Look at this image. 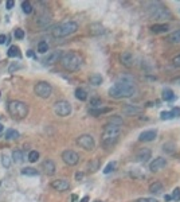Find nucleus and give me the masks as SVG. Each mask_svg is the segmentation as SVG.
<instances>
[{"mask_svg": "<svg viewBox=\"0 0 180 202\" xmlns=\"http://www.w3.org/2000/svg\"><path fill=\"white\" fill-rule=\"evenodd\" d=\"M136 92H137V88L135 85L133 77L128 74H122L117 78L116 84L109 89V96L116 100H120V99L132 97Z\"/></svg>", "mask_w": 180, "mask_h": 202, "instance_id": "f257e3e1", "label": "nucleus"}, {"mask_svg": "<svg viewBox=\"0 0 180 202\" xmlns=\"http://www.w3.org/2000/svg\"><path fill=\"white\" fill-rule=\"evenodd\" d=\"M120 135H121V125L108 123L104 127V130H102V135H101L102 146H104L105 148H110V147H113L118 142Z\"/></svg>", "mask_w": 180, "mask_h": 202, "instance_id": "f03ea898", "label": "nucleus"}, {"mask_svg": "<svg viewBox=\"0 0 180 202\" xmlns=\"http://www.w3.org/2000/svg\"><path fill=\"white\" fill-rule=\"evenodd\" d=\"M61 65L67 72H77L82 66V57L75 51H67L61 57Z\"/></svg>", "mask_w": 180, "mask_h": 202, "instance_id": "7ed1b4c3", "label": "nucleus"}, {"mask_svg": "<svg viewBox=\"0 0 180 202\" xmlns=\"http://www.w3.org/2000/svg\"><path fill=\"white\" fill-rule=\"evenodd\" d=\"M147 11H148L149 16L153 19H171L172 18L171 11L159 2L149 3V7L147 8Z\"/></svg>", "mask_w": 180, "mask_h": 202, "instance_id": "20e7f679", "label": "nucleus"}, {"mask_svg": "<svg viewBox=\"0 0 180 202\" xmlns=\"http://www.w3.org/2000/svg\"><path fill=\"white\" fill-rule=\"evenodd\" d=\"M7 109H8V113L15 119H24L28 113V105L19 100L10 101Z\"/></svg>", "mask_w": 180, "mask_h": 202, "instance_id": "39448f33", "label": "nucleus"}, {"mask_svg": "<svg viewBox=\"0 0 180 202\" xmlns=\"http://www.w3.org/2000/svg\"><path fill=\"white\" fill-rule=\"evenodd\" d=\"M78 30V24L75 22H66V23H61V24L55 26L52 30V35L54 38H63L67 35H71L75 31Z\"/></svg>", "mask_w": 180, "mask_h": 202, "instance_id": "423d86ee", "label": "nucleus"}, {"mask_svg": "<svg viewBox=\"0 0 180 202\" xmlns=\"http://www.w3.org/2000/svg\"><path fill=\"white\" fill-rule=\"evenodd\" d=\"M34 93L40 99H48L52 93V86L47 81H39L34 86Z\"/></svg>", "mask_w": 180, "mask_h": 202, "instance_id": "0eeeda50", "label": "nucleus"}, {"mask_svg": "<svg viewBox=\"0 0 180 202\" xmlns=\"http://www.w3.org/2000/svg\"><path fill=\"white\" fill-rule=\"evenodd\" d=\"M54 112H55V115L61 116V117H66V116L71 113V104L66 100L57 101L54 104Z\"/></svg>", "mask_w": 180, "mask_h": 202, "instance_id": "6e6552de", "label": "nucleus"}, {"mask_svg": "<svg viewBox=\"0 0 180 202\" xmlns=\"http://www.w3.org/2000/svg\"><path fill=\"white\" fill-rule=\"evenodd\" d=\"M77 143H78V146L79 147H82L83 150H86V151H93L94 150V147H95V142H94V139L91 135H81L78 139H77Z\"/></svg>", "mask_w": 180, "mask_h": 202, "instance_id": "1a4fd4ad", "label": "nucleus"}, {"mask_svg": "<svg viewBox=\"0 0 180 202\" xmlns=\"http://www.w3.org/2000/svg\"><path fill=\"white\" fill-rule=\"evenodd\" d=\"M61 158L67 166H75L79 162V155L73 150H65L62 155H61Z\"/></svg>", "mask_w": 180, "mask_h": 202, "instance_id": "9d476101", "label": "nucleus"}, {"mask_svg": "<svg viewBox=\"0 0 180 202\" xmlns=\"http://www.w3.org/2000/svg\"><path fill=\"white\" fill-rule=\"evenodd\" d=\"M165 166H167V159L163 158V156H159V158L153 159V160L151 162V165H149V170H151L152 173H156V171L163 170Z\"/></svg>", "mask_w": 180, "mask_h": 202, "instance_id": "9b49d317", "label": "nucleus"}, {"mask_svg": "<svg viewBox=\"0 0 180 202\" xmlns=\"http://www.w3.org/2000/svg\"><path fill=\"white\" fill-rule=\"evenodd\" d=\"M50 186H51L55 191H59V193L66 191V190L70 189V183H69V181H66V179H55L50 183Z\"/></svg>", "mask_w": 180, "mask_h": 202, "instance_id": "f8f14e48", "label": "nucleus"}, {"mask_svg": "<svg viewBox=\"0 0 180 202\" xmlns=\"http://www.w3.org/2000/svg\"><path fill=\"white\" fill-rule=\"evenodd\" d=\"M122 113L126 116H137L143 113V108L137 107V105H131V104H126V105L122 108Z\"/></svg>", "mask_w": 180, "mask_h": 202, "instance_id": "ddd939ff", "label": "nucleus"}, {"mask_svg": "<svg viewBox=\"0 0 180 202\" xmlns=\"http://www.w3.org/2000/svg\"><path fill=\"white\" fill-rule=\"evenodd\" d=\"M89 34L93 37L102 35V34H105V27L101 23H91L89 26Z\"/></svg>", "mask_w": 180, "mask_h": 202, "instance_id": "4468645a", "label": "nucleus"}, {"mask_svg": "<svg viewBox=\"0 0 180 202\" xmlns=\"http://www.w3.org/2000/svg\"><path fill=\"white\" fill-rule=\"evenodd\" d=\"M42 169L44 170V173L47 175H54L55 171H57V167H55V163L51 160V159H46V160L42 163Z\"/></svg>", "mask_w": 180, "mask_h": 202, "instance_id": "2eb2a0df", "label": "nucleus"}, {"mask_svg": "<svg viewBox=\"0 0 180 202\" xmlns=\"http://www.w3.org/2000/svg\"><path fill=\"white\" fill-rule=\"evenodd\" d=\"M156 136H157V132L155 130H148V131L141 132L139 136V140L140 142H152L156 139Z\"/></svg>", "mask_w": 180, "mask_h": 202, "instance_id": "dca6fc26", "label": "nucleus"}, {"mask_svg": "<svg viewBox=\"0 0 180 202\" xmlns=\"http://www.w3.org/2000/svg\"><path fill=\"white\" fill-rule=\"evenodd\" d=\"M151 156H152V151L151 150H149V148H141L139 152H137L136 159L139 162L145 163V162H148L149 159H151Z\"/></svg>", "mask_w": 180, "mask_h": 202, "instance_id": "f3484780", "label": "nucleus"}, {"mask_svg": "<svg viewBox=\"0 0 180 202\" xmlns=\"http://www.w3.org/2000/svg\"><path fill=\"white\" fill-rule=\"evenodd\" d=\"M120 61H121V64L126 66V68H131V66L133 65V55H132V53L131 51H124L120 55Z\"/></svg>", "mask_w": 180, "mask_h": 202, "instance_id": "a211bd4d", "label": "nucleus"}, {"mask_svg": "<svg viewBox=\"0 0 180 202\" xmlns=\"http://www.w3.org/2000/svg\"><path fill=\"white\" fill-rule=\"evenodd\" d=\"M170 30V26L167 23H156V24L151 26V31L155 34H163V33H167Z\"/></svg>", "mask_w": 180, "mask_h": 202, "instance_id": "6ab92c4d", "label": "nucleus"}, {"mask_svg": "<svg viewBox=\"0 0 180 202\" xmlns=\"http://www.w3.org/2000/svg\"><path fill=\"white\" fill-rule=\"evenodd\" d=\"M61 57H62V53L59 51H52V53H50L47 57L44 58V62L46 64H54V62H57L58 59H61Z\"/></svg>", "mask_w": 180, "mask_h": 202, "instance_id": "aec40b11", "label": "nucleus"}, {"mask_svg": "<svg viewBox=\"0 0 180 202\" xmlns=\"http://www.w3.org/2000/svg\"><path fill=\"white\" fill-rule=\"evenodd\" d=\"M163 191V183L159 181H155L153 183L149 185V193L152 194H160Z\"/></svg>", "mask_w": 180, "mask_h": 202, "instance_id": "412c9836", "label": "nucleus"}, {"mask_svg": "<svg viewBox=\"0 0 180 202\" xmlns=\"http://www.w3.org/2000/svg\"><path fill=\"white\" fill-rule=\"evenodd\" d=\"M22 175H26V177H38L39 175V171L36 169H32V167H24L22 169Z\"/></svg>", "mask_w": 180, "mask_h": 202, "instance_id": "4be33fe9", "label": "nucleus"}, {"mask_svg": "<svg viewBox=\"0 0 180 202\" xmlns=\"http://www.w3.org/2000/svg\"><path fill=\"white\" fill-rule=\"evenodd\" d=\"M102 81H104V78H102L101 74H97V73H94V74H91L89 77V82L91 85H94V86H98V85L102 84Z\"/></svg>", "mask_w": 180, "mask_h": 202, "instance_id": "5701e85b", "label": "nucleus"}, {"mask_svg": "<svg viewBox=\"0 0 180 202\" xmlns=\"http://www.w3.org/2000/svg\"><path fill=\"white\" fill-rule=\"evenodd\" d=\"M167 41L171 42V43H180V29L174 31V33H171L170 35H168Z\"/></svg>", "mask_w": 180, "mask_h": 202, "instance_id": "b1692460", "label": "nucleus"}, {"mask_svg": "<svg viewBox=\"0 0 180 202\" xmlns=\"http://www.w3.org/2000/svg\"><path fill=\"white\" fill-rule=\"evenodd\" d=\"M163 151L165 154H174L175 151H176V144L174 142H167V143H164L163 144Z\"/></svg>", "mask_w": 180, "mask_h": 202, "instance_id": "393cba45", "label": "nucleus"}, {"mask_svg": "<svg viewBox=\"0 0 180 202\" xmlns=\"http://www.w3.org/2000/svg\"><path fill=\"white\" fill-rule=\"evenodd\" d=\"M108 112H110V108H91V109H89V113L91 116H99V115H104V113H108Z\"/></svg>", "mask_w": 180, "mask_h": 202, "instance_id": "a878e982", "label": "nucleus"}, {"mask_svg": "<svg viewBox=\"0 0 180 202\" xmlns=\"http://www.w3.org/2000/svg\"><path fill=\"white\" fill-rule=\"evenodd\" d=\"M75 97L78 99L79 101H86L87 100V93L85 89H82V88H77L75 89Z\"/></svg>", "mask_w": 180, "mask_h": 202, "instance_id": "bb28decb", "label": "nucleus"}, {"mask_svg": "<svg viewBox=\"0 0 180 202\" xmlns=\"http://www.w3.org/2000/svg\"><path fill=\"white\" fill-rule=\"evenodd\" d=\"M8 57L10 58H14V57H18V58H20L22 57V54H20V50H19L18 46H11V47L8 49Z\"/></svg>", "mask_w": 180, "mask_h": 202, "instance_id": "cd10ccee", "label": "nucleus"}, {"mask_svg": "<svg viewBox=\"0 0 180 202\" xmlns=\"http://www.w3.org/2000/svg\"><path fill=\"white\" fill-rule=\"evenodd\" d=\"M87 167H89V171L95 173L99 169V160L98 159H91V160L89 162V165H87Z\"/></svg>", "mask_w": 180, "mask_h": 202, "instance_id": "c85d7f7f", "label": "nucleus"}, {"mask_svg": "<svg viewBox=\"0 0 180 202\" xmlns=\"http://www.w3.org/2000/svg\"><path fill=\"white\" fill-rule=\"evenodd\" d=\"M163 99L165 100V101H172V100H175V94H174V92H172V89H164L163 90Z\"/></svg>", "mask_w": 180, "mask_h": 202, "instance_id": "c756f323", "label": "nucleus"}, {"mask_svg": "<svg viewBox=\"0 0 180 202\" xmlns=\"http://www.w3.org/2000/svg\"><path fill=\"white\" fill-rule=\"evenodd\" d=\"M6 139H18L19 138V132L12 130V128H10V130L6 131V135H4Z\"/></svg>", "mask_w": 180, "mask_h": 202, "instance_id": "7c9ffc66", "label": "nucleus"}, {"mask_svg": "<svg viewBox=\"0 0 180 202\" xmlns=\"http://www.w3.org/2000/svg\"><path fill=\"white\" fill-rule=\"evenodd\" d=\"M12 160L15 163H22L23 162V154H22V151H19V150H15L14 152H12Z\"/></svg>", "mask_w": 180, "mask_h": 202, "instance_id": "2f4dec72", "label": "nucleus"}, {"mask_svg": "<svg viewBox=\"0 0 180 202\" xmlns=\"http://www.w3.org/2000/svg\"><path fill=\"white\" fill-rule=\"evenodd\" d=\"M47 50H48V45H47V42H44V41H40L39 43H38V51H39L40 54H44V53H47Z\"/></svg>", "mask_w": 180, "mask_h": 202, "instance_id": "473e14b6", "label": "nucleus"}, {"mask_svg": "<svg viewBox=\"0 0 180 202\" xmlns=\"http://www.w3.org/2000/svg\"><path fill=\"white\" fill-rule=\"evenodd\" d=\"M22 10L24 14H31L32 12V6L30 2H23L22 3Z\"/></svg>", "mask_w": 180, "mask_h": 202, "instance_id": "72a5a7b5", "label": "nucleus"}, {"mask_svg": "<svg viewBox=\"0 0 180 202\" xmlns=\"http://www.w3.org/2000/svg\"><path fill=\"white\" fill-rule=\"evenodd\" d=\"M38 159H39V152L35 150H32V151H30V154H28V160L34 163V162H36Z\"/></svg>", "mask_w": 180, "mask_h": 202, "instance_id": "f704fd0d", "label": "nucleus"}, {"mask_svg": "<svg viewBox=\"0 0 180 202\" xmlns=\"http://www.w3.org/2000/svg\"><path fill=\"white\" fill-rule=\"evenodd\" d=\"M116 166H117V163H116V162H110V163H108V165H106V167L104 169V174H109V173L114 171Z\"/></svg>", "mask_w": 180, "mask_h": 202, "instance_id": "c9c22d12", "label": "nucleus"}, {"mask_svg": "<svg viewBox=\"0 0 180 202\" xmlns=\"http://www.w3.org/2000/svg\"><path fill=\"white\" fill-rule=\"evenodd\" d=\"M90 105H91V108H101L102 107V100L94 97V99L90 100Z\"/></svg>", "mask_w": 180, "mask_h": 202, "instance_id": "e433bc0d", "label": "nucleus"}, {"mask_svg": "<svg viewBox=\"0 0 180 202\" xmlns=\"http://www.w3.org/2000/svg\"><path fill=\"white\" fill-rule=\"evenodd\" d=\"M172 200L176 201V202H179L180 201V189L179 187H175L174 189V191H172Z\"/></svg>", "mask_w": 180, "mask_h": 202, "instance_id": "4c0bfd02", "label": "nucleus"}, {"mask_svg": "<svg viewBox=\"0 0 180 202\" xmlns=\"http://www.w3.org/2000/svg\"><path fill=\"white\" fill-rule=\"evenodd\" d=\"M109 123L112 124H117V125H122V119L118 117V116H113V117L109 119Z\"/></svg>", "mask_w": 180, "mask_h": 202, "instance_id": "58836bf2", "label": "nucleus"}, {"mask_svg": "<svg viewBox=\"0 0 180 202\" xmlns=\"http://www.w3.org/2000/svg\"><path fill=\"white\" fill-rule=\"evenodd\" d=\"M14 34H15V38H18V39H23V38H24V31L22 29H16Z\"/></svg>", "mask_w": 180, "mask_h": 202, "instance_id": "ea45409f", "label": "nucleus"}, {"mask_svg": "<svg viewBox=\"0 0 180 202\" xmlns=\"http://www.w3.org/2000/svg\"><path fill=\"white\" fill-rule=\"evenodd\" d=\"M171 112V116H172V119L174 117H180V108H172V111H170Z\"/></svg>", "mask_w": 180, "mask_h": 202, "instance_id": "a19ab883", "label": "nucleus"}, {"mask_svg": "<svg viewBox=\"0 0 180 202\" xmlns=\"http://www.w3.org/2000/svg\"><path fill=\"white\" fill-rule=\"evenodd\" d=\"M160 117H161V120H170V119H172V116H171V112H161L160 113Z\"/></svg>", "mask_w": 180, "mask_h": 202, "instance_id": "79ce46f5", "label": "nucleus"}, {"mask_svg": "<svg viewBox=\"0 0 180 202\" xmlns=\"http://www.w3.org/2000/svg\"><path fill=\"white\" fill-rule=\"evenodd\" d=\"M2 163H3V166H4V167H10V165H11L10 158L7 156V155H3V158H2Z\"/></svg>", "mask_w": 180, "mask_h": 202, "instance_id": "37998d69", "label": "nucleus"}, {"mask_svg": "<svg viewBox=\"0 0 180 202\" xmlns=\"http://www.w3.org/2000/svg\"><path fill=\"white\" fill-rule=\"evenodd\" d=\"M172 64H174L175 68H180V54L179 55H176L174 59H172Z\"/></svg>", "mask_w": 180, "mask_h": 202, "instance_id": "c03bdc74", "label": "nucleus"}, {"mask_svg": "<svg viewBox=\"0 0 180 202\" xmlns=\"http://www.w3.org/2000/svg\"><path fill=\"white\" fill-rule=\"evenodd\" d=\"M137 202H157L155 198H151V197H144V198H140Z\"/></svg>", "mask_w": 180, "mask_h": 202, "instance_id": "a18cd8bd", "label": "nucleus"}, {"mask_svg": "<svg viewBox=\"0 0 180 202\" xmlns=\"http://www.w3.org/2000/svg\"><path fill=\"white\" fill-rule=\"evenodd\" d=\"M14 6H15V3L12 2V0H8V2L6 3V8H7V10H12Z\"/></svg>", "mask_w": 180, "mask_h": 202, "instance_id": "49530a36", "label": "nucleus"}, {"mask_svg": "<svg viewBox=\"0 0 180 202\" xmlns=\"http://www.w3.org/2000/svg\"><path fill=\"white\" fill-rule=\"evenodd\" d=\"M6 42H7V37L2 34V35H0V45H4Z\"/></svg>", "mask_w": 180, "mask_h": 202, "instance_id": "de8ad7c7", "label": "nucleus"}, {"mask_svg": "<svg viewBox=\"0 0 180 202\" xmlns=\"http://www.w3.org/2000/svg\"><path fill=\"white\" fill-rule=\"evenodd\" d=\"M82 178H83V173H77L75 174V179L77 181H82Z\"/></svg>", "mask_w": 180, "mask_h": 202, "instance_id": "09e8293b", "label": "nucleus"}, {"mask_svg": "<svg viewBox=\"0 0 180 202\" xmlns=\"http://www.w3.org/2000/svg\"><path fill=\"white\" fill-rule=\"evenodd\" d=\"M79 202H89V197H87V195H86V197H83V198H82V200L79 201Z\"/></svg>", "mask_w": 180, "mask_h": 202, "instance_id": "8fccbe9b", "label": "nucleus"}, {"mask_svg": "<svg viewBox=\"0 0 180 202\" xmlns=\"http://www.w3.org/2000/svg\"><path fill=\"white\" fill-rule=\"evenodd\" d=\"M164 200H165V201H171L172 197H171V195H165V197H164Z\"/></svg>", "mask_w": 180, "mask_h": 202, "instance_id": "3c124183", "label": "nucleus"}, {"mask_svg": "<svg viewBox=\"0 0 180 202\" xmlns=\"http://www.w3.org/2000/svg\"><path fill=\"white\" fill-rule=\"evenodd\" d=\"M27 55H28V57H34V53L31 51V50H30V51L27 53Z\"/></svg>", "mask_w": 180, "mask_h": 202, "instance_id": "603ef678", "label": "nucleus"}, {"mask_svg": "<svg viewBox=\"0 0 180 202\" xmlns=\"http://www.w3.org/2000/svg\"><path fill=\"white\" fill-rule=\"evenodd\" d=\"M3 131V124H0V132Z\"/></svg>", "mask_w": 180, "mask_h": 202, "instance_id": "864d4df0", "label": "nucleus"}, {"mask_svg": "<svg viewBox=\"0 0 180 202\" xmlns=\"http://www.w3.org/2000/svg\"><path fill=\"white\" fill-rule=\"evenodd\" d=\"M94 202H102V201H94Z\"/></svg>", "mask_w": 180, "mask_h": 202, "instance_id": "5fc2aeb1", "label": "nucleus"}]
</instances>
